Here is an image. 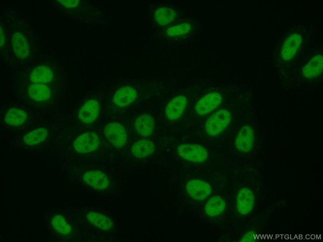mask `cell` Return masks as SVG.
Here are the masks:
<instances>
[{"mask_svg": "<svg viewBox=\"0 0 323 242\" xmlns=\"http://www.w3.org/2000/svg\"><path fill=\"white\" fill-rule=\"evenodd\" d=\"M62 169L74 185L97 196L114 197L119 193V181L107 165L62 161Z\"/></svg>", "mask_w": 323, "mask_h": 242, "instance_id": "1", "label": "cell"}, {"mask_svg": "<svg viewBox=\"0 0 323 242\" xmlns=\"http://www.w3.org/2000/svg\"><path fill=\"white\" fill-rule=\"evenodd\" d=\"M41 55L39 36L29 21L8 13V46L3 60L12 68L29 64Z\"/></svg>", "mask_w": 323, "mask_h": 242, "instance_id": "2", "label": "cell"}, {"mask_svg": "<svg viewBox=\"0 0 323 242\" xmlns=\"http://www.w3.org/2000/svg\"><path fill=\"white\" fill-rule=\"evenodd\" d=\"M68 208L83 237L109 240L115 235L117 228L115 219L104 209L95 207Z\"/></svg>", "mask_w": 323, "mask_h": 242, "instance_id": "3", "label": "cell"}, {"mask_svg": "<svg viewBox=\"0 0 323 242\" xmlns=\"http://www.w3.org/2000/svg\"><path fill=\"white\" fill-rule=\"evenodd\" d=\"M12 68V81L64 86L63 65L50 56L42 55L29 64Z\"/></svg>", "mask_w": 323, "mask_h": 242, "instance_id": "4", "label": "cell"}, {"mask_svg": "<svg viewBox=\"0 0 323 242\" xmlns=\"http://www.w3.org/2000/svg\"><path fill=\"white\" fill-rule=\"evenodd\" d=\"M12 87L21 104L39 111H50L58 107L64 86L12 81Z\"/></svg>", "mask_w": 323, "mask_h": 242, "instance_id": "5", "label": "cell"}, {"mask_svg": "<svg viewBox=\"0 0 323 242\" xmlns=\"http://www.w3.org/2000/svg\"><path fill=\"white\" fill-rule=\"evenodd\" d=\"M313 26L294 24L278 41L273 52L274 62L279 65H290L305 52L312 39Z\"/></svg>", "mask_w": 323, "mask_h": 242, "instance_id": "6", "label": "cell"}, {"mask_svg": "<svg viewBox=\"0 0 323 242\" xmlns=\"http://www.w3.org/2000/svg\"><path fill=\"white\" fill-rule=\"evenodd\" d=\"M43 216L49 241H75L82 236L68 206L44 211Z\"/></svg>", "mask_w": 323, "mask_h": 242, "instance_id": "7", "label": "cell"}, {"mask_svg": "<svg viewBox=\"0 0 323 242\" xmlns=\"http://www.w3.org/2000/svg\"><path fill=\"white\" fill-rule=\"evenodd\" d=\"M50 3L60 14L71 21L96 25L106 20L99 7L91 2L80 0H55Z\"/></svg>", "mask_w": 323, "mask_h": 242, "instance_id": "8", "label": "cell"}, {"mask_svg": "<svg viewBox=\"0 0 323 242\" xmlns=\"http://www.w3.org/2000/svg\"><path fill=\"white\" fill-rule=\"evenodd\" d=\"M58 133L53 126L40 125L18 134L10 145L13 148L29 152L47 151L54 148Z\"/></svg>", "mask_w": 323, "mask_h": 242, "instance_id": "9", "label": "cell"}, {"mask_svg": "<svg viewBox=\"0 0 323 242\" xmlns=\"http://www.w3.org/2000/svg\"><path fill=\"white\" fill-rule=\"evenodd\" d=\"M198 19L189 16L161 30L154 33L155 38L170 45L188 43L196 38L201 30Z\"/></svg>", "mask_w": 323, "mask_h": 242, "instance_id": "10", "label": "cell"}, {"mask_svg": "<svg viewBox=\"0 0 323 242\" xmlns=\"http://www.w3.org/2000/svg\"><path fill=\"white\" fill-rule=\"evenodd\" d=\"M139 94L138 85L132 80L118 81L109 88L106 96L107 109L117 113L134 105Z\"/></svg>", "mask_w": 323, "mask_h": 242, "instance_id": "11", "label": "cell"}, {"mask_svg": "<svg viewBox=\"0 0 323 242\" xmlns=\"http://www.w3.org/2000/svg\"><path fill=\"white\" fill-rule=\"evenodd\" d=\"M188 16L174 4L167 2H156L151 4L148 9V21L154 33Z\"/></svg>", "mask_w": 323, "mask_h": 242, "instance_id": "12", "label": "cell"}, {"mask_svg": "<svg viewBox=\"0 0 323 242\" xmlns=\"http://www.w3.org/2000/svg\"><path fill=\"white\" fill-rule=\"evenodd\" d=\"M102 145V139L99 133L92 131H86L76 136L60 154L65 160L73 155L91 156L98 153Z\"/></svg>", "mask_w": 323, "mask_h": 242, "instance_id": "13", "label": "cell"}, {"mask_svg": "<svg viewBox=\"0 0 323 242\" xmlns=\"http://www.w3.org/2000/svg\"><path fill=\"white\" fill-rule=\"evenodd\" d=\"M102 94L94 92L86 95L81 101L77 110V118L82 124L90 125L94 123L100 114Z\"/></svg>", "mask_w": 323, "mask_h": 242, "instance_id": "14", "label": "cell"}, {"mask_svg": "<svg viewBox=\"0 0 323 242\" xmlns=\"http://www.w3.org/2000/svg\"><path fill=\"white\" fill-rule=\"evenodd\" d=\"M25 105L14 104L4 109L2 117L3 125L7 128L18 131L24 128L29 121V114Z\"/></svg>", "mask_w": 323, "mask_h": 242, "instance_id": "15", "label": "cell"}, {"mask_svg": "<svg viewBox=\"0 0 323 242\" xmlns=\"http://www.w3.org/2000/svg\"><path fill=\"white\" fill-rule=\"evenodd\" d=\"M102 136L107 145L116 149L123 148L127 141L126 129L121 123L117 121L108 122L104 126Z\"/></svg>", "mask_w": 323, "mask_h": 242, "instance_id": "16", "label": "cell"}, {"mask_svg": "<svg viewBox=\"0 0 323 242\" xmlns=\"http://www.w3.org/2000/svg\"><path fill=\"white\" fill-rule=\"evenodd\" d=\"M231 120V115L227 109H221L207 120L205 125L206 133L209 136L219 135L227 128Z\"/></svg>", "mask_w": 323, "mask_h": 242, "instance_id": "17", "label": "cell"}, {"mask_svg": "<svg viewBox=\"0 0 323 242\" xmlns=\"http://www.w3.org/2000/svg\"><path fill=\"white\" fill-rule=\"evenodd\" d=\"M177 153L182 159L195 163L203 162L208 157V152L205 148L191 143L179 145L177 148Z\"/></svg>", "mask_w": 323, "mask_h": 242, "instance_id": "18", "label": "cell"}, {"mask_svg": "<svg viewBox=\"0 0 323 242\" xmlns=\"http://www.w3.org/2000/svg\"><path fill=\"white\" fill-rule=\"evenodd\" d=\"M323 71L322 52L310 57L302 66L300 78L305 80H313L321 76Z\"/></svg>", "mask_w": 323, "mask_h": 242, "instance_id": "19", "label": "cell"}, {"mask_svg": "<svg viewBox=\"0 0 323 242\" xmlns=\"http://www.w3.org/2000/svg\"><path fill=\"white\" fill-rule=\"evenodd\" d=\"M255 142L254 132L252 127L246 125L238 132L235 141L236 149L242 153H247L253 148Z\"/></svg>", "mask_w": 323, "mask_h": 242, "instance_id": "20", "label": "cell"}, {"mask_svg": "<svg viewBox=\"0 0 323 242\" xmlns=\"http://www.w3.org/2000/svg\"><path fill=\"white\" fill-rule=\"evenodd\" d=\"M185 190L191 198L202 200L210 195L212 188L207 182L200 179H193L186 183Z\"/></svg>", "mask_w": 323, "mask_h": 242, "instance_id": "21", "label": "cell"}, {"mask_svg": "<svg viewBox=\"0 0 323 242\" xmlns=\"http://www.w3.org/2000/svg\"><path fill=\"white\" fill-rule=\"evenodd\" d=\"M255 197L253 191L248 187L241 188L236 197V208L241 215H246L253 210Z\"/></svg>", "mask_w": 323, "mask_h": 242, "instance_id": "22", "label": "cell"}, {"mask_svg": "<svg viewBox=\"0 0 323 242\" xmlns=\"http://www.w3.org/2000/svg\"><path fill=\"white\" fill-rule=\"evenodd\" d=\"M222 95L218 92H212L202 97L196 103L195 112L200 116L210 113L221 103Z\"/></svg>", "mask_w": 323, "mask_h": 242, "instance_id": "23", "label": "cell"}, {"mask_svg": "<svg viewBox=\"0 0 323 242\" xmlns=\"http://www.w3.org/2000/svg\"><path fill=\"white\" fill-rule=\"evenodd\" d=\"M187 105V99L182 95L172 98L167 104L165 109V116L167 119L174 121L183 114Z\"/></svg>", "mask_w": 323, "mask_h": 242, "instance_id": "24", "label": "cell"}, {"mask_svg": "<svg viewBox=\"0 0 323 242\" xmlns=\"http://www.w3.org/2000/svg\"><path fill=\"white\" fill-rule=\"evenodd\" d=\"M155 149V144L152 141L143 139L136 141L132 145L131 153L136 158L143 159L151 155Z\"/></svg>", "mask_w": 323, "mask_h": 242, "instance_id": "25", "label": "cell"}, {"mask_svg": "<svg viewBox=\"0 0 323 242\" xmlns=\"http://www.w3.org/2000/svg\"><path fill=\"white\" fill-rule=\"evenodd\" d=\"M134 126L136 132L139 135L148 136L151 135L154 131V121L153 118L149 115H141L136 118Z\"/></svg>", "mask_w": 323, "mask_h": 242, "instance_id": "26", "label": "cell"}, {"mask_svg": "<svg viewBox=\"0 0 323 242\" xmlns=\"http://www.w3.org/2000/svg\"><path fill=\"white\" fill-rule=\"evenodd\" d=\"M226 206V203L224 198L219 195H215L207 202L204 207V211L209 216H217L224 211Z\"/></svg>", "mask_w": 323, "mask_h": 242, "instance_id": "27", "label": "cell"}, {"mask_svg": "<svg viewBox=\"0 0 323 242\" xmlns=\"http://www.w3.org/2000/svg\"><path fill=\"white\" fill-rule=\"evenodd\" d=\"M257 236H255L252 233L248 232L245 234L241 239L242 242H251L253 241Z\"/></svg>", "mask_w": 323, "mask_h": 242, "instance_id": "28", "label": "cell"}]
</instances>
